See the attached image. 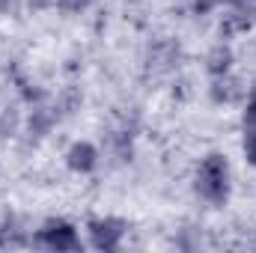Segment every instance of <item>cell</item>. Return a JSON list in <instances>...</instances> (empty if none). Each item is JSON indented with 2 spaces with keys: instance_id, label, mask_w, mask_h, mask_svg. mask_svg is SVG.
Wrapping results in <instances>:
<instances>
[{
  "instance_id": "6da1fadb",
  "label": "cell",
  "mask_w": 256,
  "mask_h": 253,
  "mask_svg": "<svg viewBox=\"0 0 256 253\" xmlns=\"http://www.w3.org/2000/svg\"><path fill=\"white\" fill-rule=\"evenodd\" d=\"M194 190L212 202V206H224L230 200V161L220 152H208L194 176Z\"/></svg>"
},
{
  "instance_id": "7a4b0ae2",
  "label": "cell",
  "mask_w": 256,
  "mask_h": 253,
  "mask_svg": "<svg viewBox=\"0 0 256 253\" xmlns=\"http://www.w3.org/2000/svg\"><path fill=\"white\" fill-rule=\"evenodd\" d=\"M33 244L48 248V250H80V236L78 230L63 220V218H51L42 224V230L33 236Z\"/></svg>"
},
{
  "instance_id": "3957f363",
  "label": "cell",
  "mask_w": 256,
  "mask_h": 253,
  "mask_svg": "<svg viewBox=\"0 0 256 253\" xmlns=\"http://www.w3.org/2000/svg\"><path fill=\"white\" fill-rule=\"evenodd\" d=\"M86 230H90V244L96 250H116L120 242L126 238L128 226L120 218H96L86 224Z\"/></svg>"
},
{
  "instance_id": "277c9868",
  "label": "cell",
  "mask_w": 256,
  "mask_h": 253,
  "mask_svg": "<svg viewBox=\"0 0 256 253\" xmlns=\"http://www.w3.org/2000/svg\"><path fill=\"white\" fill-rule=\"evenodd\" d=\"M179 60H182V48H179V42H173V39H158V42H152L149 51H146V66H149L152 74L173 72V68L179 66Z\"/></svg>"
},
{
  "instance_id": "5b68a950",
  "label": "cell",
  "mask_w": 256,
  "mask_h": 253,
  "mask_svg": "<svg viewBox=\"0 0 256 253\" xmlns=\"http://www.w3.org/2000/svg\"><path fill=\"white\" fill-rule=\"evenodd\" d=\"M66 167H68L72 173H80V176L92 173V170L98 167V149H96L92 143H86V140L72 143L68 152H66Z\"/></svg>"
},
{
  "instance_id": "8992f818",
  "label": "cell",
  "mask_w": 256,
  "mask_h": 253,
  "mask_svg": "<svg viewBox=\"0 0 256 253\" xmlns=\"http://www.w3.org/2000/svg\"><path fill=\"white\" fill-rule=\"evenodd\" d=\"M208 96H212L214 104H232V102L242 96V80L230 78V72H226V74H218V78L212 80V86H208Z\"/></svg>"
},
{
  "instance_id": "52a82bcc",
  "label": "cell",
  "mask_w": 256,
  "mask_h": 253,
  "mask_svg": "<svg viewBox=\"0 0 256 253\" xmlns=\"http://www.w3.org/2000/svg\"><path fill=\"white\" fill-rule=\"evenodd\" d=\"M232 68V48L230 45H214L208 54H206V72L212 74V78H218V74H226Z\"/></svg>"
},
{
  "instance_id": "ba28073f",
  "label": "cell",
  "mask_w": 256,
  "mask_h": 253,
  "mask_svg": "<svg viewBox=\"0 0 256 253\" xmlns=\"http://www.w3.org/2000/svg\"><path fill=\"white\" fill-rule=\"evenodd\" d=\"M57 122V110H48V108H33L30 110V116H27V131H30V137H45V134H51V128Z\"/></svg>"
},
{
  "instance_id": "9c48e42d",
  "label": "cell",
  "mask_w": 256,
  "mask_h": 253,
  "mask_svg": "<svg viewBox=\"0 0 256 253\" xmlns=\"http://www.w3.org/2000/svg\"><path fill=\"white\" fill-rule=\"evenodd\" d=\"M18 244H24V230L12 214H6L0 220V248H18Z\"/></svg>"
},
{
  "instance_id": "30bf717a",
  "label": "cell",
  "mask_w": 256,
  "mask_h": 253,
  "mask_svg": "<svg viewBox=\"0 0 256 253\" xmlns=\"http://www.w3.org/2000/svg\"><path fill=\"white\" fill-rule=\"evenodd\" d=\"M242 152H244V161H248L250 167H256V128H244Z\"/></svg>"
},
{
  "instance_id": "8fae6325",
  "label": "cell",
  "mask_w": 256,
  "mask_h": 253,
  "mask_svg": "<svg viewBox=\"0 0 256 253\" xmlns=\"http://www.w3.org/2000/svg\"><path fill=\"white\" fill-rule=\"evenodd\" d=\"M90 3L92 0H57V9L63 15H80L84 9H90Z\"/></svg>"
},
{
  "instance_id": "7c38bea8",
  "label": "cell",
  "mask_w": 256,
  "mask_h": 253,
  "mask_svg": "<svg viewBox=\"0 0 256 253\" xmlns=\"http://www.w3.org/2000/svg\"><path fill=\"white\" fill-rule=\"evenodd\" d=\"M15 128H18V114L15 110H3L0 114V137L15 134Z\"/></svg>"
},
{
  "instance_id": "4fadbf2b",
  "label": "cell",
  "mask_w": 256,
  "mask_h": 253,
  "mask_svg": "<svg viewBox=\"0 0 256 253\" xmlns=\"http://www.w3.org/2000/svg\"><path fill=\"white\" fill-rule=\"evenodd\" d=\"M244 128H256V90L248 98V108H244Z\"/></svg>"
},
{
  "instance_id": "5bb4252c",
  "label": "cell",
  "mask_w": 256,
  "mask_h": 253,
  "mask_svg": "<svg viewBox=\"0 0 256 253\" xmlns=\"http://www.w3.org/2000/svg\"><path fill=\"white\" fill-rule=\"evenodd\" d=\"M60 108H63V114H72L74 108H80V96H78L74 90H68L63 96V102H60Z\"/></svg>"
},
{
  "instance_id": "9a60e30c",
  "label": "cell",
  "mask_w": 256,
  "mask_h": 253,
  "mask_svg": "<svg viewBox=\"0 0 256 253\" xmlns=\"http://www.w3.org/2000/svg\"><path fill=\"white\" fill-rule=\"evenodd\" d=\"M218 6H220V0H194V15H208Z\"/></svg>"
},
{
  "instance_id": "2e32d148",
  "label": "cell",
  "mask_w": 256,
  "mask_h": 253,
  "mask_svg": "<svg viewBox=\"0 0 256 253\" xmlns=\"http://www.w3.org/2000/svg\"><path fill=\"white\" fill-rule=\"evenodd\" d=\"M15 6V0H0V12H9Z\"/></svg>"
}]
</instances>
